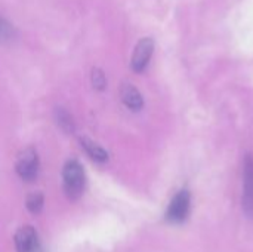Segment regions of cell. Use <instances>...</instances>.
Wrapping results in <instances>:
<instances>
[{"label": "cell", "mask_w": 253, "mask_h": 252, "mask_svg": "<svg viewBox=\"0 0 253 252\" xmlns=\"http://www.w3.org/2000/svg\"><path fill=\"white\" fill-rule=\"evenodd\" d=\"M16 172L24 181L36 180L39 174V156L34 149L28 147L19 153L16 160Z\"/></svg>", "instance_id": "cell-3"}, {"label": "cell", "mask_w": 253, "mask_h": 252, "mask_svg": "<svg viewBox=\"0 0 253 252\" xmlns=\"http://www.w3.org/2000/svg\"><path fill=\"white\" fill-rule=\"evenodd\" d=\"M122 100L125 102V105L133 111H138L144 107V100L142 95L139 94V91L130 85V83H125L122 86Z\"/></svg>", "instance_id": "cell-7"}, {"label": "cell", "mask_w": 253, "mask_h": 252, "mask_svg": "<svg viewBox=\"0 0 253 252\" xmlns=\"http://www.w3.org/2000/svg\"><path fill=\"white\" fill-rule=\"evenodd\" d=\"M190 205H191V196L188 190H179L173 199L170 201L168 211H166V220L172 224H181L187 220L190 214Z\"/></svg>", "instance_id": "cell-2"}, {"label": "cell", "mask_w": 253, "mask_h": 252, "mask_svg": "<svg viewBox=\"0 0 253 252\" xmlns=\"http://www.w3.org/2000/svg\"><path fill=\"white\" fill-rule=\"evenodd\" d=\"M80 143H82V147L86 150V153H87L92 159H95L96 162H105V160L108 159L107 151H105L102 147H99L98 144H95L93 141H90V140H87V138H82Z\"/></svg>", "instance_id": "cell-8"}, {"label": "cell", "mask_w": 253, "mask_h": 252, "mask_svg": "<svg viewBox=\"0 0 253 252\" xmlns=\"http://www.w3.org/2000/svg\"><path fill=\"white\" fill-rule=\"evenodd\" d=\"M243 178V209L249 217H253V159L251 156L245 160Z\"/></svg>", "instance_id": "cell-6"}, {"label": "cell", "mask_w": 253, "mask_h": 252, "mask_svg": "<svg viewBox=\"0 0 253 252\" xmlns=\"http://www.w3.org/2000/svg\"><path fill=\"white\" fill-rule=\"evenodd\" d=\"M56 117H58V123L61 125V128H62L64 131H73L74 125H73L71 116H70L67 111H64L62 108H59V110L56 111Z\"/></svg>", "instance_id": "cell-11"}, {"label": "cell", "mask_w": 253, "mask_h": 252, "mask_svg": "<svg viewBox=\"0 0 253 252\" xmlns=\"http://www.w3.org/2000/svg\"><path fill=\"white\" fill-rule=\"evenodd\" d=\"M62 180L65 195L73 201L79 199L84 189V171L77 160H68L64 165Z\"/></svg>", "instance_id": "cell-1"}, {"label": "cell", "mask_w": 253, "mask_h": 252, "mask_svg": "<svg viewBox=\"0 0 253 252\" xmlns=\"http://www.w3.org/2000/svg\"><path fill=\"white\" fill-rule=\"evenodd\" d=\"M27 208L33 214H39L43 208V196L40 193H33L27 198Z\"/></svg>", "instance_id": "cell-10"}, {"label": "cell", "mask_w": 253, "mask_h": 252, "mask_svg": "<svg viewBox=\"0 0 253 252\" xmlns=\"http://www.w3.org/2000/svg\"><path fill=\"white\" fill-rule=\"evenodd\" d=\"M154 52V42L153 39L150 37H144L141 39L136 46H135V50H133V55H132V61H130V67L135 73H142L150 59H151V55Z\"/></svg>", "instance_id": "cell-4"}, {"label": "cell", "mask_w": 253, "mask_h": 252, "mask_svg": "<svg viewBox=\"0 0 253 252\" xmlns=\"http://www.w3.org/2000/svg\"><path fill=\"white\" fill-rule=\"evenodd\" d=\"M92 83H93V88H96L98 91H102L105 88L107 79H105V74L102 70H99V68L92 70Z\"/></svg>", "instance_id": "cell-12"}, {"label": "cell", "mask_w": 253, "mask_h": 252, "mask_svg": "<svg viewBox=\"0 0 253 252\" xmlns=\"http://www.w3.org/2000/svg\"><path fill=\"white\" fill-rule=\"evenodd\" d=\"M13 36H15V30L10 25V22L4 19L3 16H0V42L1 43L9 42L13 39Z\"/></svg>", "instance_id": "cell-9"}, {"label": "cell", "mask_w": 253, "mask_h": 252, "mask_svg": "<svg viewBox=\"0 0 253 252\" xmlns=\"http://www.w3.org/2000/svg\"><path fill=\"white\" fill-rule=\"evenodd\" d=\"M16 252H43L39 236L31 226H24L15 233Z\"/></svg>", "instance_id": "cell-5"}]
</instances>
